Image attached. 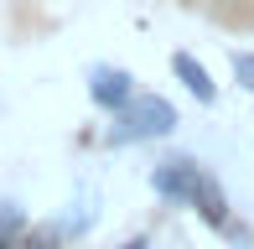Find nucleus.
Segmentation results:
<instances>
[{"label": "nucleus", "instance_id": "nucleus-1", "mask_svg": "<svg viewBox=\"0 0 254 249\" xmlns=\"http://www.w3.org/2000/svg\"><path fill=\"white\" fill-rule=\"evenodd\" d=\"M177 109L166 104V99H156V94H135L130 104L120 109V130L109 135L114 145H125V140H161V135H171L177 130Z\"/></svg>", "mask_w": 254, "mask_h": 249}, {"label": "nucleus", "instance_id": "nucleus-2", "mask_svg": "<svg viewBox=\"0 0 254 249\" xmlns=\"http://www.w3.org/2000/svg\"><path fill=\"white\" fill-rule=\"evenodd\" d=\"M202 182V166L192 161V156H161L156 172H151V187L161 202H171V208H192V192Z\"/></svg>", "mask_w": 254, "mask_h": 249}, {"label": "nucleus", "instance_id": "nucleus-3", "mask_svg": "<svg viewBox=\"0 0 254 249\" xmlns=\"http://www.w3.org/2000/svg\"><path fill=\"white\" fill-rule=\"evenodd\" d=\"M88 99H94L99 109H109V115H120V109L135 99V78L125 73V67H109V62H99L94 73H88Z\"/></svg>", "mask_w": 254, "mask_h": 249}, {"label": "nucleus", "instance_id": "nucleus-4", "mask_svg": "<svg viewBox=\"0 0 254 249\" xmlns=\"http://www.w3.org/2000/svg\"><path fill=\"white\" fill-rule=\"evenodd\" d=\"M171 73H177V83L187 88L197 104H218V83H213V73L192 58V52H171Z\"/></svg>", "mask_w": 254, "mask_h": 249}, {"label": "nucleus", "instance_id": "nucleus-5", "mask_svg": "<svg viewBox=\"0 0 254 249\" xmlns=\"http://www.w3.org/2000/svg\"><path fill=\"white\" fill-rule=\"evenodd\" d=\"M192 208H197V218L207 223V229H223V223H228V197H223V187H218L207 172H202L197 192H192Z\"/></svg>", "mask_w": 254, "mask_h": 249}, {"label": "nucleus", "instance_id": "nucleus-6", "mask_svg": "<svg viewBox=\"0 0 254 249\" xmlns=\"http://www.w3.org/2000/svg\"><path fill=\"white\" fill-rule=\"evenodd\" d=\"M16 234H26V213L5 202V208H0V249H10V244H16Z\"/></svg>", "mask_w": 254, "mask_h": 249}, {"label": "nucleus", "instance_id": "nucleus-7", "mask_svg": "<svg viewBox=\"0 0 254 249\" xmlns=\"http://www.w3.org/2000/svg\"><path fill=\"white\" fill-rule=\"evenodd\" d=\"M21 249H63V229H52V223H47V229H31Z\"/></svg>", "mask_w": 254, "mask_h": 249}, {"label": "nucleus", "instance_id": "nucleus-8", "mask_svg": "<svg viewBox=\"0 0 254 249\" xmlns=\"http://www.w3.org/2000/svg\"><path fill=\"white\" fill-rule=\"evenodd\" d=\"M234 78L254 94V52H234Z\"/></svg>", "mask_w": 254, "mask_h": 249}, {"label": "nucleus", "instance_id": "nucleus-9", "mask_svg": "<svg viewBox=\"0 0 254 249\" xmlns=\"http://www.w3.org/2000/svg\"><path fill=\"white\" fill-rule=\"evenodd\" d=\"M223 234H228V239H234L239 249H249V244H254V234L244 229V223H234V218H228V223H223Z\"/></svg>", "mask_w": 254, "mask_h": 249}, {"label": "nucleus", "instance_id": "nucleus-10", "mask_svg": "<svg viewBox=\"0 0 254 249\" xmlns=\"http://www.w3.org/2000/svg\"><path fill=\"white\" fill-rule=\"evenodd\" d=\"M120 249H151V239H145V234H135V239H125Z\"/></svg>", "mask_w": 254, "mask_h": 249}]
</instances>
